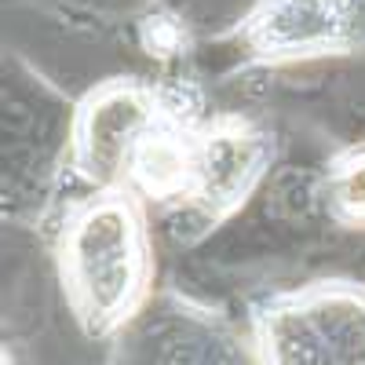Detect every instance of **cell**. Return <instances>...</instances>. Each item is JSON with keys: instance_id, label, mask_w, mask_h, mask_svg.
I'll list each match as a JSON object with an SVG mask.
<instances>
[{"instance_id": "9", "label": "cell", "mask_w": 365, "mask_h": 365, "mask_svg": "<svg viewBox=\"0 0 365 365\" xmlns=\"http://www.w3.org/2000/svg\"><path fill=\"white\" fill-rule=\"evenodd\" d=\"M4 365H8V361H4Z\"/></svg>"}, {"instance_id": "7", "label": "cell", "mask_w": 365, "mask_h": 365, "mask_svg": "<svg viewBox=\"0 0 365 365\" xmlns=\"http://www.w3.org/2000/svg\"><path fill=\"white\" fill-rule=\"evenodd\" d=\"M322 197L332 223L365 230V143H347L325 161Z\"/></svg>"}, {"instance_id": "3", "label": "cell", "mask_w": 365, "mask_h": 365, "mask_svg": "<svg viewBox=\"0 0 365 365\" xmlns=\"http://www.w3.org/2000/svg\"><path fill=\"white\" fill-rule=\"evenodd\" d=\"M259 365H365V285L322 278L267 296L249 318Z\"/></svg>"}, {"instance_id": "8", "label": "cell", "mask_w": 365, "mask_h": 365, "mask_svg": "<svg viewBox=\"0 0 365 365\" xmlns=\"http://www.w3.org/2000/svg\"><path fill=\"white\" fill-rule=\"evenodd\" d=\"M139 41L146 48L150 58H158V63H168L175 55H187V26H182L172 11H154L150 19H143L139 26Z\"/></svg>"}, {"instance_id": "2", "label": "cell", "mask_w": 365, "mask_h": 365, "mask_svg": "<svg viewBox=\"0 0 365 365\" xmlns=\"http://www.w3.org/2000/svg\"><path fill=\"white\" fill-rule=\"evenodd\" d=\"M205 106L190 81L106 77L91 84L70 117V168L88 190H125L139 143L175 110Z\"/></svg>"}, {"instance_id": "1", "label": "cell", "mask_w": 365, "mask_h": 365, "mask_svg": "<svg viewBox=\"0 0 365 365\" xmlns=\"http://www.w3.org/2000/svg\"><path fill=\"white\" fill-rule=\"evenodd\" d=\"M55 270L84 336L117 340L154 299L146 205L128 190H91L58 223Z\"/></svg>"}, {"instance_id": "6", "label": "cell", "mask_w": 365, "mask_h": 365, "mask_svg": "<svg viewBox=\"0 0 365 365\" xmlns=\"http://www.w3.org/2000/svg\"><path fill=\"white\" fill-rule=\"evenodd\" d=\"M113 365H259L252 340L220 314L179 292H165L113 344Z\"/></svg>"}, {"instance_id": "5", "label": "cell", "mask_w": 365, "mask_h": 365, "mask_svg": "<svg viewBox=\"0 0 365 365\" xmlns=\"http://www.w3.org/2000/svg\"><path fill=\"white\" fill-rule=\"evenodd\" d=\"M274 132L245 113H208L190 143L187 190L179 208L208 230L252 201L274 165Z\"/></svg>"}, {"instance_id": "4", "label": "cell", "mask_w": 365, "mask_h": 365, "mask_svg": "<svg viewBox=\"0 0 365 365\" xmlns=\"http://www.w3.org/2000/svg\"><path fill=\"white\" fill-rule=\"evenodd\" d=\"M252 66H311L365 51V0H256L230 34Z\"/></svg>"}]
</instances>
